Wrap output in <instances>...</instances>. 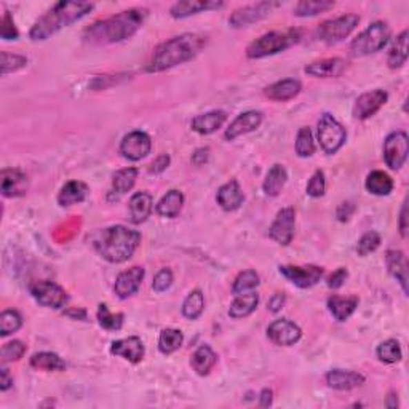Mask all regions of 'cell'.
Returning a JSON list of instances; mask_svg holds the SVG:
<instances>
[{
    "instance_id": "6da1fadb",
    "label": "cell",
    "mask_w": 409,
    "mask_h": 409,
    "mask_svg": "<svg viewBox=\"0 0 409 409\" xmlns=\"http://www.w3.org/2000/svg\"><path fill=\"white\" fill-rule=\"evenodd\" d=\"M149 12L146 8H131L120 12L103 21H96L83 34L85 42L93 45L117 43L126 40L139 31Z\"/></svg>"
},
{
    "instance_id": "7a4b0ae2",
    "label": "cell",
    "mask_w": 409,
    "mask_h": 409,
    "mask_svg": "<svg viewBox=\"0 0 409 409\" xmlns=\"http://www.w3.org/2000/svg\"><path fill=\"white\" fill-rule=\"evenodd\" d=\"M206 42L208 39L200 34H181L178 37L166 40L155 48L152 58L146 66V70L161 72V70L188 63L205 48Z\"/></svg>"
},
{
    "instance_id": "3957f363",
    "label": "cell",
    "mask_w": 409,
    "mask_h": 409,
    "mask_svg": "<svg viewBox=\"0 0 409 409\" xmlns=\"http://www.w3.org/2000/svg\"><path fill=\"white\" fill-rule=\"evenodd\" d=\"M141 243V234L125 226H112L94 237L93 245L98 255L110 264L128 261Z\"/></svg>"
},
{
    "instance_id": "277c9868",
    "label": "cell",
    "mask_w": 409,
    "mask_h": 409,
    "mask_svg": "<svg viewBox=\"0 0 409 409\" xmlns=\"http://www.w3.org/2000/svg\"><path fill=\"white\" fill-rule=\"evenodd\" d=\"M94 5L90 2H58L54 3L42 18H39L37 21L29 32L34 42L39 40H47L52 37L53 34L61 31L63 28H68L70 24L79 21L83 17L92 12Z\"/></svg>"
},
{
    "instance_id": "5b68a950",
    "label": "cell",
    "mask_w": 409,
    "mask_h": 409,
    "mask_svg": "<svg viewBox=\"0 0 409 409\" xmlns=\"http://www.w3.org/2000/svg\"><path fill=\"white\" fill-rule=\"evenodd\" d=\"M301 40V31L297 29H286V31H272L261 35L255 42H251L246 48V57L251 59H259L272 57L285 50L291 48Z\"/></svg>"
},
{
    "instance_id": "8992f818",
    "label": "cell",
    "mask_w": 409,
    "mask_h": 409,
    "mask_svg": "<svg viewBox=\"0 0 409 409\" xmlns=\"http://www.w3.org/2000/svg\"><path fill=\"white\" fill-rule=\"evenodd\" d=\"M390 39V28L387 23L376 21L368 26L361 34H358L350 43L352 57L360 58L377 53L386 47Z\"/></svg>"
},
{
    "instance_id": "52a82bcc",
    "label": "cell",
    "mask_w": 409,
    "mask_h": 409,
    "mask_svg": "<svg viewBox=\"0 0 409 409\" xmlns=\"http://www.w3.org/2000/svg\"><path fill=\"white\" fill-rule=\"evenodd\" d=\"M347 139V131L331 114H323L318 120V141L328 155L336 154Z\"/></svg>"
},
{
    "instance_id": "ba28073f",
    "label": "cell",
    "mask_w": 409,
    "mask_h": 409,
    "mask_svg": "<svg viewBox=\"0 0 409 409\" xmlns=\"http://www.w3.org/2000/svg\"><path fill=\"white\" fill-rule=\"evenodd\" d=\"M358 23H360V17L358 14H342L339 18L321 23L320 28L317 29V37L328 45L342 42V40L355 31Z\"/></svg>"
},
{
    "instance_id": "9c48e42d",
    "label": "cell",
    "mask_w": 409,
    "mask_h": 409,
    "mask_svg": "<svg viewBox=\"0 0 409 409\" xmlns=\"http://www.w3.org/2000/svg\"><path fill=\"white\" fill-rule=\"evenodd\" d=\"M29 291L40 306L50 307V309H61L68 301V292L64 291V288L48 280L32 281L29 285Z\"/></svg>"
},
{
    "instance_id": "30bf717a",
    "label": "cell",
    "mask_w": 409,
    "mask_h": 409,
    "mask_svg": "<svg viewBox=\"0 0 409 409\" xmlns=\"http://www.w3.org/2000/svg\"><path fill=\"white\" fill-rule=\"evenodd\" d=\"M280 5V2H257L246 5V7L235 10V12L230 14L229 24L232 28H246L250 26V24H255L269 17V14L274 12L275 8H279Z\"/></svg>"
},
{
    "instance_id": "8fae6325",
    "label": "cell",
    "mask_w": 409,
    "mask_h": 409,
    "mask_svg": "<svg viewBox=\"0 0 409 409\" xmlns=\"http://www.w3.org/2000/svg\"><path fill=\"white\" fill-rule=\"evenodd\" d=\"M409 139L405 131H395L383 141V160L388 168L400 170L408 159Z\"/></svg>"
},
{
    "instance_id": "7c38bea8",
    "label": "cell",
    "mask_w": 409,
    "mask_h": 409,
    "mask_svg": "<svg viewBox=\"0 0 409 409\" xmlns=\"http://www.w3.org/2000/svg\"><path fill=\"white\" fill-rule=\"evenodd\" d=\"M150 149H152V141L144 131H131V133L123 136L122 143H120V154L131 161L148 157Z\"/></svg>"
},
{
    "instance_id": "4fadbf2b",
    "label": "cell",
    "mask_w": 409,
    "mask_h": 409,
    "mask_svg": "<svg viewBox=\"0 0 409 409\" xmlns=\"http://www.w3.org/2000/svg\"><path fill=\"white\" fill-rule=\"evenodd\" d=\"M295 224H296V211L291 206L279 211L275 221L272 222L269 229V237L280 245H290L295 237Z\"/></svg>"
},
{
    "instance_id": "5bb4252c",
    "label": "cell",
    "mask_w": 409,
    "mask_h": 409,
    "mask_svg": "<svg viewBox=\"0 0 409 409\" xmlns=\"http://www.w3.org/2000/svg\"><path fill=\"white\" fill-rule=\"evenodd\" d=\"M280 274L297 288L315 286L323 277V269L318 266H280Z\"/></svg>"
},
{
    "instance_id": "9a60e30c",
    "label": "cell",
    "mask_w": 409,
    "mask_h": 409,
    "mask_svg": "<svg viewBox=\"0 0 409 409\" xmlns=\"http://www.w3.org/2000/svg\"><path fill=\"white\" fill-rule=\"evenodd\" d=\"M301 328L295 321L288 320V318H280V320L272 321L269 328H267V337L277 346H295L301 339Z\"/></svg>"
},
{
    "instance_id": "2e32d148",
    "label": "cell",
    "mask_w": 409,
    "mask_h": 409,
    "mask_svg": "<svg viewBox=\"0 0 409 409\" xmlns=\"http://www.w3.org/2000/svg\"><path fill=\"white\" fill-rule=\"evenodd\" d=\"M388 94L383 90H372V92L363 93L358 96L353 106V115L358 120H366L375 115L383 104L387 103Z\"/></svg>"
},
{
    "instance_id": "e0dca14e",
    "label": "cell",
    "mask_w": 409,
    "mask_h": 409,
    "mask_svg": "<svg viewBox=\"0 0 409 409\" xmlns=\"http://www.w3.org/2000/svg\"><path fill=\"white\" fill-rule=\"evenodd\" d=\"M143 279L144 269L139 266H134L131 267V269L122 272V274L117 277V280H115V295H117L120 299H128V297L138 292L141 283H143Z\"/></svg>"
},
{
    "instance_id": "ac0fdd59",
    "label": "cell",
    "mask_w": 409,
    "mask_h": 409,
    "mask_svg": "<svg viewBox=\"0 0 409 409\" xmlns=\"http://www.w3.org/2000/svg\"><path fill=\"white\" fill-rule=\"evenodd\" d=\"M262 123V114L257 110H248V112L240 114L234 122L229 125V128L226 130V139L234 141L241 134L251 133V131L257 130Z\"/></svg>"
},
{
    "instance_id": "d6986e66",
    "label": "cell",
    "mask_w": 409,
    "mask_h": 409,
    "mask_svg": "<svg viewBox=\"0 0 409 409\" xmlns=\"http://www.w3.org/2000/svg\"><path fill=\"white\" fill-rule=\"evenodd\" d=\"M347 64L348 63L342 58H326L309 64L304 70L306 74L312 75V77H341L347 70Z\"/></svg>"
},
{
    "instance_id": "ffe728a7",
    "label": "cell",
    "mask_w": 409,
    "mask_h": 409,
    "mask_svg": "<svg viewBox=\"0 0 409 409\" xmlns=\"http://www.w3.org/2000/svg\"><path fill=\"white\" fill-rule=\"evenodd\" d=\"M0 178H2L3 197H21L26 194L28 178L23 171L17 168H3Z\"/></svg>"
},
{
    "instance_id": "44dd1931",
    "label": "cell",
    "mask_w": 409,
    "mask_h": 409,
    "mask_svg": "<svg viewBox=\"0 0 409 409\" xmlns=\"http://www.w3.org/2000/svg\"><path fill=\"white\" fill-rule=\"evenodd\" d=\"M144 344L139 337L131 336L126 339H120L112 342L110 353L117 357H123L125 360L131 363H139L144 358Z\"/></svg>"
},
{
    "instance_id": "7402d4cb",
    "label": "cell",
    "mask_w": 409,
    "mask_h": 409,
    "mask_svg": "<svg viewBox=\"0 0 409 409\" xmlns=\"http://www.w3.org/2000/svg\"><path fill=\"white\" fill-rule=\"evenodd\" d=\"M328 387L335 388V390H352L365 383V376L355 371H346V370H331L326 375Z\"/></svg>"
},
{
    "instance_id": "603a6c76",
    "label": "cell",
    "mask_w": 409,
    "mask_h": 409,
    "mask_svg": "<svg viewBox=\"0 0 409 409\" xmlns=\"http://www.w3.org/2000/svg\"><path fill=\"white\" fill-rule=\"evenodd\" d=\"M387 269L393 279L401 285V290L408 295V257L405 252L397 250H388L386 256Z\"/></svg>"
},
{
    "instance_id": "cb8c5ba5",
    "label": "cell",
    "mask_w": 409,
    "mask_h": 409,
    "mask_svg": "<svg viewBox=\"0 0 409 409\" xmlns=\"http://www.w3.org/2000/svg\"><path fill=\"white\" fill-rule=\"evenodd\" d=\"M216 200H218V205L224 211H235L243 203L245 195L237 181H229V183L221 186L218 195H216Z\"/></svg>"
},
{
    "instance_id": "d4e9b609",
    "label": "cell",
    "mask_w": 409,
    "mask_h": 409,
    "mask_svg": "<svg viewBox=\"0 0 409 409\" xmlns=\"http://www.w3.org/2000/svg\"><path fill=\"white\" fill-rule=\"evenodd\" d=\"M154 208V199L149 192H136L130 200V221L141 224L149 218Z\"/></svg>"
},
{
    "instance_id": "484cf974",
    "label": "cell",
    "mask_w": 409,
    "mask_h": 409,
    "mask_svg": "<svg viewBox=\"0 0 409 409\" xmlns=\"http://www.w3.org/2000/svg\"><path fill=\"white\" fill-rule=\"evenodd\" d=\"M227 114L224 110H210L206 114H200L192 120V130L199 134H211L218 131L226 123Z\"/></svg>"
},
{
    "instance_id": "4316f807",
    "label": "cell",
    "mask_w": 409,
    "mask_h": 409,
    "mask_svg": "<svg viewBox=\"0 0 409 409\" xmlns=\"http://www.w3.org/2000/svg\"><path fill=\"white\" fill-rule=\"evenodd\" d=\"M302 85L299 80L296 79H285L280 80V82L272 83L264 90V94L267 98L272 101H290L292 98H296L297 94L301 93Z\"/></svg>"
},
{
    "instance_id": "83f0119b",
    "label": "cell",
    "mask_w": 409,
    "mask_h": 409,
    "mask_svg": "<svg viewBox=\"0 0 409 409\" xmlns=\"http://www.w3.org/2000/svg\"><path fill=\"white\" fill-rule=\"evenodd\" d=\"M138 178V170L136 168H123L119 170L112 178V189L109 192V201H117L120 197L133 189Z\"/></svg>"
},
{
    "instance_id": "f1b7e54d",
    "label": "cell",
    "mask_w": 409,
    "mask_h": 409,
    "mask_svg": "<svg viewBox=\"0 0 409 409\" xmlns=\"http://www.w3.org/2000/svg\"><path fill=\"white\" fill-rule=\"evenodd\" d=\"M358 297L357 296H331L328 299V309H330L331 315L336 318L337 321H346L348 317H350L353 312L357 310L358 307Z\"/></svg>"
},
{
    "instance_id": "f546056e",
    "label": "cell",
    "mask_w": 409,
    "mask_h": 409,
    "mask_svg": "<svg viewBox=\"0 0 409 409\" xmlns=\"http://www.w3.org/2000/svg\"><path fill=\"white\" fill-rule=\"evenodd\" d=\"M88 186L82 181H69L64 184L58 195V203L61 206H72L75 203H82L88 197Z\"/></svg>"
},
{
    "instance_id": "4dcf8cb0",
    "label": "cell",
    "mask_w": 409,
    "mask_h": 409,
    "mask_svg": "<svg viewBox=\"0 0 409 409\" xmlns=\"http://www.w3.org/2000/svg\"><path fill=\"white\" fill-rule=\"evenodd\" d=\"M216 361H218V355L213 352V348L210 346H200L192 355L190 365L194 368V371L199 376L210 375V371L213 370Z\"/></svg>"
},
{
    "instance_id": "1f68e13d",
    "label": "cell",
    "mask_w": 409,
    "mask_h": 409,
    "mask_svg": "<svg viewBox=\"0 0 409 409\" xmlns=\"http://www.w3.org/2000/svg\"><path fill=\"white\" fill-rule=\"evenodd\" d=\"M184 205V195L181 190L171 189L166 192V194L161 197V200L157 205V213L163 218L173 219L181 213Z\"/></svg>"
},
{
    "instance_id": "d6a6232c",
    "label": "cell",
    "mask_w": 409,
    "mask_h": 409,
    "mask_svg": "<svg viewBox=\"0 0 409 409\" xmlns=\"http://www.w3.org/2000/svg\"><path fill=\"white\" fill-rule=\"evenodd\" d=\"M224 7L222 2H197V0H184V2H178L171 7L170 13L173 18H188L192 14H197L203 10H213Z\"/></svg>"
},
{
    "instance_id": "836d02e7",
    "label": "cell",
    "mask_w": 409,
    "mask_h": 409,
    "mask_svg": "<svg viewBox=\"0 0 409 409\" xmlns=\"http://www.w3.org/2000/svg\"><path fill=\"white\" fill-rule=\"evenodd\" d=\"M257 304H259V296H257V292L250 291L245 292V295H239L229 307V315L232 318H235V320L245 318L256 310Z\"/></svg>"
},
{
    "instance_id": "e575fe53",
    "label": "cell",
    "mask_w": 409,
    "mask_h": 409,
    "mask_svg": "<svg viewBox=\"0 0 409 409\" xmlns=\"http://www.w3.org/2000/svg\"><path fill=\"white\" fill-rule=\"evenodd\" d=\"M286 181H288V173H286L285 166L277 163L272 166V168L269 170V173H267L264 184H262V189H264L266 195L277 197L281 192V189L285 188Z\"/></svg>"
},
{
    "instance_id": "d590c367",
    "label": "cell",
    "mask_w": 409,
    "mask_h": 409,
    "mask_svg": "<svg viewBox=\"0 0 409 409\" xmlns=\"http://www.w3.org/2000/svg\"><path fill=\"white\" fill-rule=\"evenodd\" d=\"M408 61V31H403L393 40V45L388 52L387 64L390 69H398Z\"/></svg>"
},
{
    "instance_id": "8d00e7d4",
    "label": "cell",
    "mask_w": 409,
    "mask_h": 409,
    "mask_svg": "<svg viewBox=\"0 0 409 409\" xmlns=\"http://www.w3.org/2000/svg\"><path fill=\"white\" fill-rule=\"evenodd\" d=\"M366 189L372 195H388L393 189V181L390 176L383 171H372L366 178Z\"/></svg>"
},
{
    "instance_id": "74e56055",
    "label": "cell",
    "mask_w": 409,
    "mask_h": 409,
    "mask_svg": "<svg viewBox=\"0 0 409 409\" xmlns=\"http://www.w3.org/2000/svg\"><path fill=\"white\" fill-rule=\"evenodd\" d=\"M31 366L35 370L42 371H64L66 363L57 353L53 352H40L31 358Z\"/></svg>"
},
{
    "instance_id": "f35d334b",
    "label": "cell",
    "mask_w": 409,
    "mask_h": 409,
    "mask_svg": "<svg viewBox=\"0 0 409 409\" xmlns=\"http://www.w3.org/2000/svg\"><path fill=\"white\" fill-rule=\"evenodd\" d=\"M332 7H335V2H331V0H302V2L296 3L295 14L301 18L315 17V14L328 12Z\"/></svg>"
},
{
    "instance_id": "ab89813d",
    "label": "cell",
    "mask_w": 409,
    "mask_h": 409,
    "mask_svg": "<svg viewBox=\"0 0 409 409\" xmlns=\"http://www.w3.org/2000/svg\"><path fill=\"white\" fill-rule=\"evenodd\" d=\"M184 336L179 330H173V328H166L160 332L159 337V350L163 355H170L176 350H179V347L183 346Z\"/></svg>"
},
{
    "instance_id": "60d3db41",
    "label": "cell",
    "mask_w": 409,
    "mask_h": 409,
    "mask_svg": "<svg viewBox=\"0 0 409 409\" xmlns=\"http://www.w3.org/2000/svg\"><path fill=\"white\" fill-rule=\"evenodd\" d=\"M205 310V296L200 290H194L183 302V315L188 320H197Z\"/></svg>"
},
{
    "instance_id": "b9f144b4",
    "label": "cell",
    "mask_w": 409,
    "mask_h": 409,
    "mask_svg": "<svg viewBox=\"0 0 409 409\" xmlns=\"http://www.w3.org/2000/svg\"><path fill=\"white\" fill-rule=\"evenodd\" d=\"M377 358L383 363H388V365H393V363H398L403 358V352H401V346L400 342L395 339H388L383 341L381 346L377 347Z\"/></svg>"
},
{
    "instance_id": "7bdbcfd3",
    "label": "cell",
    "mask_w": 409,
    "mask_h": 409,
    "mask_svg": "<svg viewBox=\"0 0 409 409\" xmlns=\"http://www.w3.org/2000/svg\"><path fill=\"white\" fill-rule=\"evenodd\" d=\"M296 154L302 159L312 157L315 154V143L314 136H312V131L309 126H302L297 133L296 138Z\"/></svg>"
},
{
    "instance_id": "ee69618b",
    "label": "cell",
    "mask_w": 409,
    "mask_h": 409,
    "mask_svg": "<svg viewBox=\"0 0 409 409\" xmlns=\"http://www.w3.org/2000/svg\"><path fill=\"white\" fill-rule=\"evenodd\" d=\"M257 285H259V275L255 270H245L235 279L234 286H232V292L237 296L245 295V292H250L257 288Z\"/></svg>"
},
{
    "instance_id": "f6af8a7d",
    "label": "cell",
    "mask_w": 409,
    "mask_h": 409,
    "mask_svg": "<svg viewBox=\"0 0 409 409\" xmlns=\"http://www.w3.org/2000/svg\"><path fill=\"white\" fill-rule=\"evenodd\" d=\"M98 321L104 330L119 331L123 326V314H112L108 306L101 304L98 309Z\"/></svg>"
},
{
    "instance_id": "bcb514c9",
    "label": "cell",
    "mask_w": 409,
    "mask_h": 409,
    "mask_svg": "<svg viewBox=\"0 0 409 409\" xmlns=\"http://www.w3.org/2000/svg\"><path fill=\"white\" fill-rule=\"evenodd\" d=\"M23 326V318L17 310H3L0 315V335L3 337L17 332Z\"/></svg>"
},
{
    "instance_id": "7dc6e473",
    "label": "cell",
    "mask_w": 409,
    "mask_h": 409,
    "mask_svg": "<svg viewBox=\"0 0 409 409\" xmlns=\"http://www.w3.org/2000/svg\"><path fill=\"white\" fill-rule=\"evenodd\" d=\"M379 245H381V235H379V232L370 230L358 240L357 251L360 256H368L370 252L376 251L379 248Z\"/></svg>"
},
{
    "instance_id": "c3c4849f",
    "label": "cell",
    "mask_w": 409,
    "mask_h": 409,
    "mask_svg": "<svg viewBox=\"0 0 409 409\" xmlns=\"http://www.w3.org/2000/svg\"><path fill=\"white\" fill-rule=\"evenodd\" d=\"M26 64H28L26 57L2 52V75H7L10 72H17V70L23 69Z\"/></svg>"
},
{
    "instance_id": "681fc988",
    "label": "cell",
    "mask_w": 409,
    "mask_h": 409,
    "mask_svg": "<svg viewBox=\"0 0 409 409\" xmlns=\"http://www.w3.org/2000/svg\"><path fill=\"white\" fill-rule=\"evenodd\" d=\"M24 353H26V346L21 341H12L3 344L2 347V361H18Z\"/></svg>"
},
{
    "instance_id": "f907efd6",
    "label": "cell",
    "mask_w": 409,
    "mask_h": 409,
    "mask_svg": "<svg viewBox=\"0 0 409 409\" xmlns=\"http://www.w3.org/2000/svg\"><path fill=\"white\" fill-rule=\"evenodd\" d=\"M307 195L314 197V199H318V197L325 195L326 190V179H325V173L321 170H317L314 176L309 179V184H307Z\"/></svg>"
},
{
    "instance_id": "816d5d0a",
    "label": "cell",
    "mask_w": 409,
    "mask_h": 409,
    "mask_svg": "<svg viewBox=\"0 0 409 409\" xmlns=\"http://www.w3.org/2000/svg\"><path fill=\"white\" fill-rule=\"evenodd\" d=\"M173 285V274L170 269H161L157 275L154 277L152 288L155 292H163Z\"/></svg>"
},
{
    "instance_id": "f5cc1de1",
    "label": "cell",
    "mask_w": 409,
    "mask_h": 409,
    "mask_svg": "<svg viewBox=\"0 0 409 409\" xmlns=\"http://www.w3.org/2000/svg\"><path fill=\"white\" fill-rule=\"evenodd\" d=\"M2 39L3 40H17L19 37V32L17 26H14L13 23V18L12 14L8 12L3 13V18H2Z\"/></svg>"
},
{
    "instance_id": "db71d44e",
    "label": "cell",
    "mask_w": 409,
    "mask_h": 409,
    "mask_svg": "<svg viewBox=\"0 0 409 409\" xmlns=\"http://www.w3.org/2000/svg\"><path fill=\"white\" fill-rule=\"evenodd\" d=\"M347 277H348L347 269H344V267H341V269L335 270L330 277H328V279H326V285H328V288H332V290H337V288H341L342 285L346 283Z\"/></svg>"
},
{
    "instance_id": "11a10c76",
    "label": "cell",
    "mask_w": 409,
    "mask_h": 409,
    "mask_svg": "<svg viewBox=\"0 0 409 409\" xmlns=\"http://www.w3.org/2000/svg\"><path fill=\"white\" fill-rule=\"evenodd\" d=\"M170 161H171L170 155H166V154L159 155V157L155 159L152 163H150V168H149L150 173H154V174L163 173V171L170 166Z\"/></svg>"
},
{
    "instance_id": "9f6ffc18",
    "label": "cell",
    "mask_w": 409,
    "mask_h": 409,
    "mask_svg": "<svg viewBox=\"0 0 409 409\" xmlns=\"http://www.w3.org/2000/svg\"><path fill=\"white\" fill-rule=\"evenodd\" d=\"M353 213H355V205H353L352 201H344V203H341L339 208H337V219L341 222H347L352 218Z\"/></svg>"
},
{
    "instance_id": "6f0895ef",
    "label": "cell",
    "mask_w": 409,
    "mask_h": 409,
    "mask_svg": "<svg viewBox=\"0 0 409 409\" xmlns=\"http://www.w3.org/2000/svg\"><path fill=\"white\" fill-rule=\"evenodd\" d=\"M285 302H286V296L283 295V292H277V295H274L270 297V301H269V310L270 312H274V314H277V312H280L281 309H283V306H285Z\"/></svg>"
},
{
    "instance_id": "680465c9",
    "label": "cell",
    "mask_w": 409,
    "mask_h": 409,
    "mask_svg": "<svg viewBox=\"0 0 409 409\" xmlns=\"http://www.w3.org/2000/svg\"><path fill=\"white\" fill-rule=\"evenodd\" d=\"M210 159V149L208 148H200L197 149L194 154H192V163L195 166H201L205 165Z\"/></svg>"
},
{
    "instance_id": "91938a15",
    "label": "cell",
    "mask_w": 409,
    "mask_h": 409,
    "mask_svg": "<svg viewBox=\"0 0 409 409\" xmlns=\"http://www.w3.org/2000/svg\"><path fill=\"white\" fill-rule=\"evenodd\" d=\"M12 386H13V377L10 376L7 368L2 366V370H0V390L2 392L8 390V388Z\"/></svg>"
},
{
    "instance_id": "94428289",
    "label": "cell",
    "mask_w": 409,
    "mask_h": 409,
    "mask_svg": "<svg viewBox=\"0 0 409 409\" xmlns=\"http://www.w3.org/2000/svg\"><path fill=\"white\" fill-rule=\"evenodd\" d=\"M400 232H401L403 239H406V235H408V203L406 201L403 203V208L400 213Z\"/></svg>"
},
{
    "instance_id": "6125c7cd",
    "label": "cell",
    "mask_w": 409,
    "mask_h": 409,
    "mask_svg": "<svg viewBox=\"0 0 409 409\" xmlns=\"http://www.w3.org/2000/svg\"><path fill=\"white\" fill-rule=\"evenodd\" d=\"M272 400H274V392H272L270 388H264V390L261 392L259 405L262 408H269L272 405Z\"/></svg>"
},
{
    "instance_id": "be15d7a7",
    "label": "cell",
    "mask_w": 409,
    "mask_h": 409,
    "mask_svg": "<svg viewBox=\"0 0 409 409\" xmlns=\"http://www.w3.org/2000/svg\"><path fill=\"white\" fill-rule=\"evenodd\" d=\"M66 315H69V317H75V318H80V320H87V312H85L83 309H79V310L70 309V310L66 312Z\"/></svg>"
},
{
    "instance_id": "e7e4bbea",
    "label": "cell",
    "mask_w": 409,
    "mask_h": 409,
    "mask_svg": "<svg viewBox=\"0 0 409 409\" xmlns=\"http://www.w3.org/2000/svg\"><path fill=\"white\" fill-rule=\"evenodd\" d=\"M386 406H387V408H390V409H393V408H397V406H398V398H397L395 393H390V395H388Z\"/></svg>"
}]
</instances>
